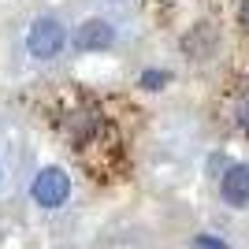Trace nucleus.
<instances>
[{
	"mask_svg": "<svg viewBox=\"0 0 249 249\" xmlns=\"http://www.w3.org/2000/svg\"><path fill=\"white\" fill-rule=\"evenodd\" d=\"M63 45H67V30H63L60 19L37 15V19L30 22V30H26V52H30L34 60H52V56H60Z\"/></svg>",
	"mask_w": 249,
	"mask_h": 249,
	"instance_id": "nucleus-1",
	"label": "nucleus"
},
{
	"mask_svg": "<svg viewBox=\"0 0 249 249\" xmlns=\"http://www.w3.org/2000/svg\"><path fill=\"white\" fill-rule=\"evenodd\" d=\"M30 197L41 208H60L63 201L71 197V178L63 167H41L30 182Z\"/></svg>",
	"mask_w": 249,
	"mask_h": 249,
	"instance_id": "nucleus-2",
	"label": "nucleus"
},
{
	"mask_svg": "<svg viewBox=\"0 0 249 249\" xmlns=\"http://www.w3.org/2000/svg\"><path fill=\"white\" fill-rule=\"evenodd\" d=\"M115 41V26L108 19H86L78 30H74V49L78 52H101L112 49Z\"/></svg>",
	"mask_w": 249,
	"mask_h": 249,
	"instance_id": "nucleus-3",
	"label": "nucleus"
},
{
	"mask_svg": "<svg viewBox=\"0 0 249 249\" xmlns=\"http://www.w3.org/2000/svg\"><path fill=\"white\" fill-rule=\"evenodd\" d=\"M219 190H223V201H227V205L246 208V205H249V164L227 167V175H223Z\"/></svg>",
	"mask_w": 249,
	"mask_h": 249,
	"instance_id": "nucleus-4",
	"label": "nucleus"
},
{
	"mask_svg": "<svg viewBox=\"0 0 249 249\" xmlns=\"http://www.w3.org/2000/svg\"><path fill=\"white\" fill-rule=\"evenodd\" d=\"M167 78H171L167 71H145V74H142V86H145V89H164Z\"/></svg>",
	"mask_w": 249,
	"mask_h": 249,
	"instance_id": "nucleus-5",
	"label": "nucleus"
},
{
	"mask_svg": "<svg viewBox=\"0 0 249 249\" xmlns=\"http://www.w3.org/2000/svg\"><path fill=\"white\" fill-rule=\"evenodd\" d=\"M194 249H231L223 238H216V234H197L194 238Z\"/></svg>",
	"mask_w": 249,
	"mask_h": 249,
	"instance_id": "nucleus-6",
	"label": "nucleus"
},
{
	"mask_svg": "<svg viewBox=\"0 0 249 249\" xmlns=\"http://www.w3.org/2000/svg\"><path fill=\"white\" fill-rule=\"evenodd\" d=\"M238 22L249 30V0H242V8H238Z\"/></svg>",
	"mask_w": 249,
	"mask_h": 249,
	"instance_id": "nucleus-7",
	"label": "nucleus"
},
{
	"mask_svg": "<svg viewBox=\"0 0 249 249\" xmlns=\"http://www.w3.org/2000/svg\"><path fill=\"white\" fill-rule=\"evenodd\" d=\"M238 123H242V126H246V130H249V104H246V108H242V119H238Z\"/></svg>",
	"mask_w": 249,
	"mask_h": 249,
	"instance_id": "nucleus-8",
	"label": "nucleus"
}]
</instances>
